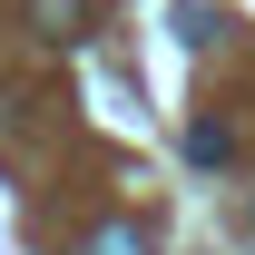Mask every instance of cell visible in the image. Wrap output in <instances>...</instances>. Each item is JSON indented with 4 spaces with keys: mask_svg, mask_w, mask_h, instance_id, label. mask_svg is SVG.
I'll list each match as a JSON object with an SVG mask.
<instances>
[{
    "mask_svg": "<svg viewBox=\"0 0 255 255\" xmlns=\"http://www.w3.org/2000/svg\"><path fill=\"white\" fill-rule=\"evenodd\" d=\"M89 255H147V236H137V226H98Z\"/></svg>",
    "mask_w": 255,
    "mask_h": 255,
    "instance_id": "obj_2",
    "label": "cell"
},
{
    "mask_svg": "<svg viewBox=\"0 0 255 255\" xmlns=\"http://www.w3.org/2000/svg\"><path fill=\"white\" fill-rule=\"evenodd\" d=\"M30 30L59 39V49H69V39H89V0H30Z\"/></svg>",
    "mask_w": 255,
    "mask_h": 255,
    "instance_id": "obj_1",
    "label": "cell"
}]
</instances>
